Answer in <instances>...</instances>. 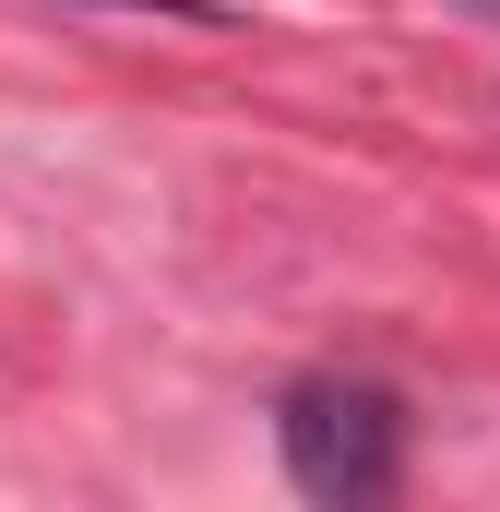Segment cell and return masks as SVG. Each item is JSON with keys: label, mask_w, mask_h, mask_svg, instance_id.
I'll return each instance as SVG.
<instances>
[{"label": "cell", "mask_w": 500, "mask_h": 512, "mask_svg": "<svg viewBox=\"0 0 500 512\" xmlns=\"http://www.w3.org/2000/svg\"><path fill=\"white\" fill-rule=\"evenodd\" d=\"M274 453H286V477H298V501H381L393 477H405V405L358 370H310V382H286L274 405Z\"/></svg>", "instance_id": "obj_1"}, {"label": "cell", "mask_w": 500, "mask_h": 512, "mask_svg": "<svg viewBox=\"0 0 500 512\" xmlns=\"http://www.w3.org/2000/svg\"><path fill=\"white\" fill-rule=\"evenodd\" d=\"M120 12H215V0H120Z\"/></svg>", "instance_id": "obj_2"}]
</instances>
